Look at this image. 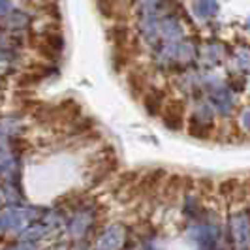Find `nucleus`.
Masks as SVG:
<instances>
[{"label":"nucleus","instance_id":"obj_1","mask_svg":"<svg viewBox=\"0 0 250 250\" xmlns=\"http://www.w3.org/2000/svg\"><path fill=\"white\" fill-rule=\"evenodd\" d=\"M34 214H36L34 209H8L0 213V229L2 231L23 229L34 218Z\"/></svg>","mask_w":250,"mask_h":250},{"label":"nucleus","instance_id":"obj_2","mask_svg":"<svg viewBox=\"0 0 250 250\" xmlns=\"http://www.w3.org/2000/svg\"><path fill=\"white\" fill-rule=\"evenodd\" d=\"M123 243H125V228L119 224L111 226L98 239V250H119Z\"/></svg>","mask_w":250,"mask_h":250},{"label":"nucleus","instance_id":"obj_3","mask_svg":"<svg viewBox=\"0 0 250 250\" xmlns=\"http://www.w3.org/2000/svg\"><path fill=\"white\" fill-rule=\"evenodd\" d=\"M231 235L237 247H245L250 239V220L245 213H239L231 218Z\"/></svg>","mask_w":250,"mask_h":250},{"label":"nucleus","instance_id":"obj_4","mask_svg":"<svg viewBox=\"0 0 250 250\" xmlns=\"http://www.w3.org/2000/svg\"><path fill=\"white\" fill-rule=\"evenodd\" d=\"M211 102L213 105L222 113V115H228L233 107V98H231V92L224 87H216L211 90Z\"/></svg>","mask_w":250,"mask_h":250},{"label":"nucleus","instance_id":"obj_5","mask_svg":"<svg viewBox=\"0 0 250 250\" xmlns=\"http://www.w3.org/2000/svg\"><path fill=\"white\" fill-rule=\"evenodd\" d=\"M190 237L200 241L201 245H211L214 243V239L218 237V231L213 226H196L190 229Z\"/></svg>","mask_w":250,"mask_h":250},{"label":"nucleus","instance_id":"obj_6","mask_svg":"<svg viewBox=\"0 0 250 250\" xmlns=\"http://www.w3.org/2000/svg\"><path fill=\"white\" fill-rule=\"evenodd\" d=\"M90 222H92V214L88 213V211H83V213L75 214L74 218H72V224H70V233H72L74 237L83 235L88 229Z\"/></svg>","mask_w":250,"mask_h":250},{"label":"nucleus","instance_id":"obj_7","mask_svg":"<svg viewBox=\"0 0 250 250\" xmlns=\"http://www.w3.org/2000/svg\"><path fill=\"white\" fill-rule=\"evenodd\" d=\"M216 12H218L216 0H196V2H194V13H196L200 19L214 17Z\"/></svg>","mask_w":250,"mask_h":250},{"label":"nucleus","instance_id":"obj_8","mask_svg":"<svg viewBox=\"0 0 250 250\" xmlns=\"http://www.w3.org/2000/svg\"><path fill=\"white\" fill-rule=\"evenodd\" d=\"M164 123L171 130H177L181 126V123H183V107H181V104H171L167 107V111L164 113Z\"/></svg>","mask_w":250,"mask_h":250},{"label":"nucleus","instance_id":"obj_9","mask_svg":"<svg viewBox=\"0 0 250 250\" xmlns=\"http://www.w3.org/2000/svg\"><path fill=\"white\" fill-rule=\"evenodd\" d=\"M51 226L47 224H32L28 226L25 229V233H23V239L26 241H38V239H42L47 231H49Z\"/></svg>","mask_w":250,"mask_h":250},{"label":"nucleus","instance_id":"obj_10","mask_svg":"<svg viewBox=\"0 0 250 250\" xmlns=\"http://www.w3.org/2000/svg\"><path fill=\"white\" fill-rule=\"evenodd\" d=\"M237 66L241 70H250V51L241 49L237 53Z\"/></svg>","mask_w":250,"mask_h":250},{"label":"nucleus","instance_id":"obj_11","mask_svg":"<svg viewBox=\"0 0 250 250\" xmlns=\"http://www.w3.org/2000/svg\"><path fill=\"white\" fill-rule=\"evenodd\" d=\"M10 160V152H8V149L0 143V166H4V164Z\"/></svg>","mask_w":250,"mask_h":250},{"label":"nucleus","instance_id":"obj_12","mask_svg":"<svg viewBox=\"0 0 250 250\" xmlns=\"http://www.w3.org/2000/svg\"><path fill=\"white\" fill-rule=\"evenodd\" d=\"M10 10H12V2L10 0H0V15H6Z\"/></svg>","mask_w":250,"mask_h":250},{"label":"nucleus","instance_id":"obj_13","mask_svg":"<svg viewBox=\"0 0 250 250\" xmlns=\"http://www.w3.org/2000/svg\"><path fill=\"white\" fill-rule=\"evenodd\" d=\"M241 121H243V126H245L247 130H250V109H247V111L243 113V119H241Z\"/></svg>","mask_w":250,"mask_h":250},{"label":"nucleus","instance_id":"obj_14","mask_svg":"<svg viewBox=\"0 0 250 250\" xmlns=\"http://www.w3.org/2000/svg\"><path fill=\"white\" fill-rule=\"evenodd\" d=\"M10 250H36L32 245H28V243H23V245H17V247H13Z\"/></svg>","mask_w":250,"mask_h":250}]
</instances>
